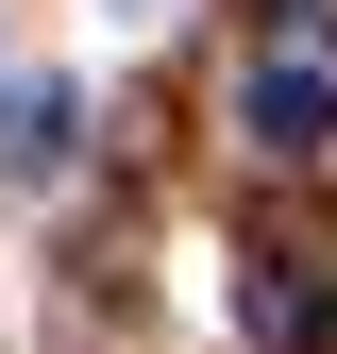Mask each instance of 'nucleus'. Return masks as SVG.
<instances>
[{
  "label": "nucleus",
  "mask_w": 337,
  "mask_h": 354,
  "mask_svg": "<svg viewBox=\"0 0 337 354\" xmlns=\"http://www.w3.org/2000/svg\"><path fill=\"white\" fill-rule=\"evenodd\" d=\"M236 321H253V354H337V236L253 219L236 236Z\"/></svg>",
  "instance_id": "nucleus-1"
},
{
  "label": "nucleus",
  "mask_w": 337,
  "mask_h": 354,
  "mask_svg": "<svg viewBox=\"0 0 337 354\" xmlns=\"http://www.w3.org/2000/svg\"><path fill=\"white\" fill-rule=\"evenodd\" d=\"M236 136H253V152H287V169H304V152L337 136V68H320V51H270V68H253V84H236Z\"/></svg>",
  "instance_id": "nucleus-2"
},
{
  "label": "nucleus",
  "mask_w": 337,
  "mask_h": 354,
  "mask_svg": "<svg viewBox=\"0 0 337 354\" xmlns=\"http://www.w3.org/2000/svg\"><path fill=\"white\" fill-rule=\"evenodd\" d=\"M68 169V84H0V186H51Z\"/></svg>",
  "instance_id": "nucleus-3"
},
{
  "label": "nucleus",
  "mask_w": 337,
  "mask_h": 354,
  "mask_svg": "<svg viewBox=\"0 0 337 354\" xmlns=\"http://www.w3.org/2000/svg\"><path fill=\"white\" fill-rule=\"evenodd\" d=\"M270 17H287V34H337V0H270Z\"/></svg>",
  "instance_id": "nucleus-4"
}]
</instances>
